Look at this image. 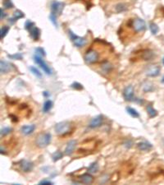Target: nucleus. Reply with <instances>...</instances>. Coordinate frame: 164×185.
<instances>
[{"label": "nucleus", "instance_id": "f257e3e1", "mask_svg": "<svg viewBox=\"0 0 164 185\" xmlns=\"http://www.w3.org/2000/svg\"><path fill=\"white\" fill-rule=\"evenodd\" d=\"M127 26L129 27H132L133 31L135 33L144 32L146 25L143 19L136 18V19H129L127 22Z\"/></svg>", "mask_w": 164, "mask_h": 185}, {"label": "nucleus", "instance_id": "f03ea898", "mask_svg": "<svg viewBox=\"0 0 164 185\" xmlns=\"http://www.w3.org/2000/svg\"><path fill=\"white\" fill-rule=\"evenodd\" d=\"M51 142V134L49 132H44V133H40L36 137L35 140V143L37 145L38 147L39 148H44Z\"/></svg>", "mask_w": 164, "mask_h": 185}, {"label": "nucleus", "instance_id": "7ed1b4c3", "mask_svg": "<svg viewBox=\"0 0 164 185\" xmlns=\"http://www.w3.org/2000/svg\"><path fill=\"white\" fill-rule=\"evenodd\" d=\"M71 124L67 122V121H63V122H60L56 124L55 126V131L56 133L61 136H65L69 134V132H71Z\"/></svg>", "mask_w": 164, "mask_h": 185}, {"label": "nucleus", "instance_id": "20e7f679", "mask_svg": "<svg viewBox=\"0 0 164 185\" xmlns=\"http://www.w3.org/2000/svg\"><path fill=\"white\" fill-rule=\"evenodd\" d=\"M84 59H85V61L87 63L92 64V63H97L99 61V52L97 50L91 48L85 53Z\"/></svg>", "mask_w": 164, "mask_h": 185}, {"label": "nucleus", "instance_id": "39448f33", "mask_svg": "<svg viewBox=\"0 0 164 185\" xmlns=\"http://www.w3.org/2000/svg\"><path fill=\"white\" fill-rule=\"evenodd\" d=\"M34 59H35V62L37 64H39V65L40 66V68H42L43 71L46 74H48V75H51V74H52L51 69L49 68V67L46 64V63L42 59V58H41L39 55H36L34 57Z\"/></svg>", "mask_w": 164, "mask_h": 185}, {"label": "nucleus", "instance_id": "423d86ee", "mask_svg": "<svg viewBox=\"0 0 164 185\" xmlns=\"http://www.w3.org/2000/svg\"><path fill=\"white\" fill-rule=\"evenodd\" d=\"M18 164H19V166L21 170L25 173L31 172L34 168V164L32 163L31 161H29L27 160H21Z\"/></svg>", "mask_w": 164, "mask_h": 185}, {"label": "nucleus", "instance_id": "0eeeda50", "mask_svg": "<svg viewBox=\"0 0 164 185\" xmlns=\"http://www.w3.org/2000/svg\"><path fill=\"white\" fill-rule=\"evenodd\" d=\"M70 36H71V39L72 40L73 43L76 47H79V48L80 47H83L86 44V40L85 38L79 37V36L74 35L71 31H70Z\"/></svg>", "mask_w": 164, "mask_h": 185}, {"label": "nucleus", "instance_id": "6e6552de", "mask_svg": "<svg viewBox=\"0 0 164 185\" xmlns=\"http://www.w3.org/2000/svg\"><path fill=\"white\" fill-rule=\"evenodd\" d=\"M123 96L126 100H132V99H134V88L132 86H128L124 89Z\"/></svg>", "mask_w": 164, "mask_h": 185}, {"label": "nucleus", "instance_id": "1a4fd4ad", "mask_svg": "<svg viewBox=\"0 0 164 185\" xmlns=\"http://www.w3.org/2000/svg\"><path fill=\"white\" fill-rule=\"evenodd\" d=\"M63 4L62 3H59L58 1H53V3H51V12L57 15L58 13H60L62 9H63Z\"/></svg>", "mask_w": 164, "mask_h": 185}, {"label": "nucleus", "instance_id": "9d476101", "mask_svg": "<svg viewBox=\"0 0 164 185\" xmlns=\"http://www.w3.org/2000/svg\"><path fill=\"white\" fill-rule=\"evenodd\" d=\"M103 116L102 115H97L96 117H95L93 119L91 120L90 124V128H98L103 123Z\"/></svg>", "mask_w": 164, "mask_h": 185}, {"label": "nucleus", "instance_id": "9b49d317", "mask_svg": "<svg viewBox=\"0 0 164 185\" xmlns=\"http://www.w3.org/2000/svg\"><path fill=\"white\" fill-rule=\"evenodd\" d=\"M76 141L75 140H71L67 144V147L65 148V154L67 156H70L71 155L73 152H74L75 148H76Z\"/></svg>", "mask_w": 164, "mask_h": 185}, {"label": "nucleus", "instance_id": "f8f14e48", "mask_svg": "<svg viewBox=\"0 0 164 185\" xmlns=\"http://www.w3.org/2000/svg\"><path fill=\"white\" fill-rule=\"evenodd\" d=\"M154 54L153 51L149 49H143L141 50V55L140 56V59L144 60H151L154 58Z\"/></svg>", "mask_w": 164, "mask_h": 185}, {"label": "nucleus", "instance_id": "ddd939ff", "mask_svg": "<svg viewBox=\"0 0 164 185\" xmlns=\"http://www.w3.org/2000/svg\"><path fill=\"white\" fill-rule=\"evenodd\" d=\"M29 32L31 35V37L34 40H38L39 39L40 36V31L38 27H36L35 26L32 27L30 30H29Z\"/></svg>", "mask_w": 164, "mask_h": 185}, {"label": "nucleus", "instance_id": "4468645a", "mask_svg": "<svg viewBox=\"0 0 164 185\" xmlns=\"http://www.w3.org/2000/svg\"><path fill=\"white\" fill-rule=\"evenodd\" d=\"M35 129V124H31V125L22 126L21 128V132L24 135H30Z\"/></svg>", "mask_w": 164, "mask_h": 185}, {"label": "nucleus", "instance_id": "2eb2a0df", "mask_svg": "<svg viewBox=\"0 0 164 185\" xmlns=\"http://www.w3.org/2000/svg\"><path fill=\"white\" fill-rule=\"evenodd\" d=\"M80 180L85 184H90L94 182V177L90 174H84L80 176Z\"/></svg>", "mask_w": 164, "mask_h": 185}, {"label": "nucleus", "instance_id": "dca6fc26", "mask_svg": "<svg viewBox=\"0 0 164 185\" xmlns=\"http://www.w3.org/2000/svg\"><path fill=\"white\" fill-rule=\"evenodd\" d=\"M137 147L138 148H139L140 150H141V151H148L149 149H151V148L153 147V146H152L150 143H148V142H141L138 143Z\"/></svg>", "mask_w": 164, "mask_h": 185}, {"label": "nucleus", "instance_id": "f3484780", "mask_svg": "<svg viewBox=\"0 0 164 185\" xmlns=\"http://www.w3.org/2000/svg\"><path fill=\"white\" fill-rule=\"evenodd\" d=\"M159 72H160L159 67H153L148 69L147 72V75L148 76H156L159 74Z\"/></svg>", "mask_w": 164, "mask_h": 185}, {"label": "nucleus", "instance_id": "a211bd4d", "mask_svg": "<svg viewBox=\"0 0 164 185\" xmlns=\"http://www.w3.org/2000/svg\"><path fill=\"white\" fill-rule=\"evenodd\" d=\"M0 63H1L0 69H1V72L2 73H6V72H9V70H10V65L7 62L3 61V60H1Z\"/></svg>", "mask_w": 164, "mask_h": 185}, {"label": "nucleus", "instance_id": "6ab92c4d", "mask_svg": "<svg viewBox=\"0 0 164 185\" xmlns=\"http://www.w3.org/2000/svg\"><path fill=\"white\" fill-rule=\"evenodd\" d=\"M101 68H102V71L104 73H109L112 70V65L108 62H105L102 64Z\"/></svg>", "mask_w": 164, "mask_h": 185}, {"label": "nucleus", "instance_id": "aec40b11", "mask_svg": "<svg viewBox=\"0 0 164 185\" xmlns=\"http://www.w3.org/2000/svg\"><path fill=\"white\" fill-rule=\"evenodd\" d=\"M53 107V102L51 100H46L44 103V105H43V112L44 113H48V111L50 109H52Z\"/></svg>", "mask_w": 164, "mask_h": 185}, {"label": "nucleus", "instance_id": "412c9836", "mask_svg": "<svg viewBox=\"0 0 164 185\" xmlns=\"http://www.w3.org/2000/svg\"><path fill=\"white\" fill-rule=\"evenodd\" d=\"M147 112H148V115H149V117L150 118H154L155 116H157V114H158V112H157V110L156 109H154V107L151 105V104H148L147 105Z\"/></svg>", "mask_w": 164, "mask_h": 185}, {"label": "nucleus", "instance_id": "4be33fe9", "mask_svg": "<svg viewBox=\"0 0 164 185\" xmlns=\"http://www.w3.org/2000/svg\"><path fill=\"white\" fill-rule=\"evenodd\" d=\"M127 111L128 114L131 116H132L133 118H139L140 117V114L137 112V110L133 109L131 107H127Z\"/></svg>", "mask_w": 164, "mask_h": 185}, {"label": "nucleus", "instance_id": "5701e85b", "mask_svg": "<svg viewBox=\"0 0 164 185\" xmlns=\"http://www.w3.org/2000/svg\"><path fill=\"white\" fill-rule=\"evenodd\" d=\"M63 156V154L62 152H60V151H57V152H55L53 153V156H52V158H53V160L54 162H56V161H58L60 159H62Z\"/></svg>", "mask_w": 164, "mask_h": 185}, {"label": "nucleus", "instance_id": "b1692460", "mask_svg": "<svg viewBox=\"0 0 164 185\" xmlns=\"http://www.w3.org/2000/svg\"><path fill=\"white\" fill-rule=\"evenodd\" d=\"M99 169V165L97 163H93L90 165V166L88 168V171L90 173H96Z\"/></svg>", "mask_w": 164, "mask_h": 185}, {"label": "nucleus", "instance_id": "393cba45", "mask_svg": "<svg viewBox=\"0 0 164 185\" xmlns=\"http://www.w3.org/2000/svg\"><path fill=\"white\" fill-rule=\"evenodd\" d=\"M8 31H9V27H6V26L5 27H3L1 28V31H0V38H3Z\"/></svg>", "mask_w": 164, "mask_h": 185}, {"label": "nucleus", "instance_id": "a878e982", "mask_svg": "<svg viewBox=\"0 0 164 185\" xmlns=\"http://www.w3.org/2000/svg\"><path fill=\"white\" fill-rule=\"evenodd\" d=\"M126 10H127V6L124 3H119L116 6V12H124Z\"/></svg>", "mask_w": 164, "mask_h": 185}, {"label": "nucleus", "instance_id": "bb28decb", "mask_svg": "<svg viewBox=\"0 0 164 185\" xmlns=\"http://www.w3.org/2000/svg\"><path fill=\"white\" fill-rule=\"evenodd\" d=\"M30 70L31 71V72L35 75V76H36L37 77H41L42 76V74H41V72H39V71L36 68H35V67H30Z\"/></svg>", "mask_w": 164, "mask_h": 185}, {"label": "nucleus", "instance_id": "cd10ccee", "mask_svg": "<svg viewBox=\"0 0 164 185\" xmlns=\"http://www.w3.org/2000/svg\"><path fill=\"white\" fill-rule=\"evenodd\" d=\"M149 28H150L151 32L153 33V34H154V35L159 32V27H158L156 24H154V23H151V24L149 25Z\"/></svg>", "mask_w": 164, "mask_h": 185}, {"label": "nucleus", "instance_id": "c85d7f7f", "mask_svg": "<svg viewBox=\"0 0 164 185\" xmlns=\"http://www.w3.org/2000/svg\"><path fill=\"white\" fill-rule=\"evenodd\" d=\"M12 131V129L9 128V127H5L3 128H2L1 130V136H6L7 134H9Z\"/></svg>", "mask_w": 164, "mask_h": 185}, {"label": "nucleus", "instance_id": "c756f323", "mask_svg": "<svg viewBox=\"0 0 164 185\" xmlns=\"http://www.w3.org/2000/svg\"><path fill=\"white\" fill-rule=\"evenodd\" d=\"M143 89L144 91H145V92H149V91H152L154 90V87H153V86H152L151 84L146 83V84H144Z\"/></svg>", "mask_w": 164, "mask_h": 185}, {"label": "nucleus", "instance_id": "7c9ffc66", "mask_svg": "<svg viewBox=\"0 0 164 185\" xmlns=\"http://www.w3.org/2000/svg\"><path fill=\"white\" fill-rule=\"evenodd\" d=\"M3 4L4 6V8H7V9L13 8V4H12V3L11 0H4L3 3Z\"/></svg>", "mask_w": 164, "mask_h": 185}, {"label": "nucleus", "instance_id": "2f4dec72", "mask_svg": "<svg viewBox=\"0 0 164 185\" xmlns=\"http://www.w3.org/2000/svg\"><path fill=\"white\" fill-rule=\"evenodd\" d=\"M56 18H57L56 15L51 12L50 15H49V19H50V21L52 22V23H53L55 27H58V23H57V21H56Z\"/></svg>", "mask_w": 164, "mask_h": 185}, {"label": "nucleus", "instance_id": "473e14b6", "mask_svg": "<svg viewBox=\"0 0 164 185\" xmlns=\"http://www.w3.org/2000/svg\"><path fill=\"white\" fill-rule=\"evenodd\" d=\"M22 17H24V14H23V12H21V11L17 10V11H16L14 12V19H15V20L20 19V18H22Z\"/></svg>", "mask_w": 164, "mask_h": 185}, {"label": "nucleus", "instance_id": "72a5a7b5", "mask_svg": "<svg viewBox=\"0 0 164 185\" xmlns=\"http://www.w3.org/2000/svg\"><path fill=\"white\" fill-rule=\"evenodd\" d=\"M8 57L11 58V59H22V55L21 54H19V53H17V54H15V55H8Z\"/></svg>", "mask_w": 164, "mask_h": 185}, {"label": "nucleus", "instance_id": "f704fd0d", "mask_svg": "<svg viewBox=\"0 0 164 185\" xmlns=\"http://www.w3.org/2000/svg\"><path fill=\"white\" fill-rule=\"evenodd\" d=\"M34 26H35V23L32 22L31 21H27V22H26V24H25V27H26V29L28 30V31H29L32 27H34Z\"/></svg>", "mask_w": 164, "mask_h": 185}, {"label": "nucleus", "instance_id": "c9c22d12", "mask_svg": "<svg viewBox=\"0 0 164 185\" xmlns=\"http://www.w3.org/2000/svg\"><path fill=\"white\" fill-rule=\"evenodd\" d=\"M71 87H73L74 89H76V90H81V89H83L82 85H80L78 82H74V83L71 85Z\"/></svg>", "mask_w": 164, "mask_h": 185}, {"label": "nucleus", "instance_id": "e433bc0d", "mask_svg": "<svg viewBox=\"0 0 164 185\" xmlns=\"http://www.w3.org/2000/svg\"><path fill=\"white\" fill-rule=\"evenodd\" d=\"M36 52H37V55H45V53H44V50L41 48H37L36 49Z\"/></svg>", "mask_w": 164, "mask_h": 185}, {"label": "nucleus", "instance_id": "4c0bfd02", "mask_svg": "<svg viewBox=\"0 0 164 185\" xmlns=\"http://www.w3.org/2000/svg\"><path fill=\"white\" fill-rule=\"evenodd\" d=\"M39 184H53V183L50 181H48V180H43L41 182H39Z\"/></svg>", "mask_w": 164, "mask_h": 185}, {"label": "nucleus", "instance_id": "58836bf2", "mask_svg": "<svg viewBox=\"0 0 164 185\" xmlns=\"http://www.w3.org/2000/svg\"><path fill=\"white\" fill-rule=\"evenodd\" d=\"M9 117L12 118L11 119L12 120V122H17V121H18V119H17V117L15 116V115H13V114H10V115H9Z\"/></svg>", "mask_w": 164, "mask_h": 185}, {"label": "nucleus", "instance_id": "ea45409f", "mask_svg": "<svg viewBox=\"0 0 164 185\" xmlns=\"http://www.w3.org/2000/svg\"><path fill=\"white\" fill-rule=\"evenodd\" d=\"M0 11H1V20H3V18L6 16V14L4 13V12L3 11V8H1V10H0Z\"/></svg>", "mask_w": 164, "mask_h": 185}, {"label": "nucleus", "instance_id": "a19ab883", "mask_svg": "<svg viewBox=\"0 0 164 185\" xmlns=\"http://www.w3.org/2000/svg\"><path fill=\"white\" fill-rule=\"evenodd\" d=\"M44 96H48V93H47V91H44Z\"/></svg>", "mask_w": 164, "mask_h": 185}, {"label": "nucleus", "instance_id": "79ce46f5", "mask_svg": "<svg viewBox=\"0 0 164 185\" xmlns=\"http://www.w3.org/2000/svg\"><path fill=\"white\" fill-rule=\"evenodd\" d=\"M163 64H164V58H163Z\"/></svg>", "mask_w": 164, "mask_h": 185}]
</instances>
